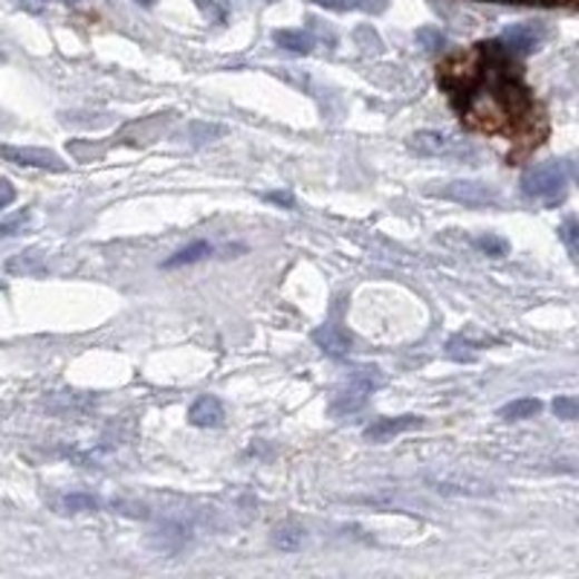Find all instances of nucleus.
<instances>
[{"instance_id":"10","label":"nucleus","mask_w":579,"mask_h":579,"mask_svg":"<svg viewBox=\"0 0 579 579\" xmlns=\"http://www.w3.org/2000/svg\"><path fill=\"white\" fill-rule=\"evenodd\" d=\"M405 145H409V151L418 154V157H441V154L449 151L452 139H449L446 134H441V130H418V134H412V137L405 139Z\"/></svg>"},{"instance_id":"15","label":"nucleus","mask_w":579,"mask_h":579,"mask_svg":"<svg viewBox=\"0 0 579 579\" xmlns=\"http://www.w3.org/2000/svg\"><path fill=\"white\" fill-rule=\"evenodd\" d=\"M188 539H192V533H188L186 528H177V524H171V528L157 530V544L163 550H166V553H174V550H180L183 544L188 542Z\"/></svg>"},{"instance_id":"8","label":"nucleus","mask_w":579,"mask_h":579,"mask_svg":"<svg viewBox=\"0 0 579 579\" xmlns=\"http://www.w3.org/2000/svg\"><path fill=\"white\" fill-rule=\"evenodd\" d=\"M224 418L226 409L215 394H203V398H197L195 403H192V409H188V423H192V426L215 429L224 423Z\"/></svg>"},{"instance_id":"6","label":"nucleus","mask_w":579,"mask_h":579,"mask_svg":"<svg viewBox=\"0 0 579 579\" xmlns=\"http://www.w3.org/2000/svg\"><path fill=\"white\" fill-rule=\"evenodd\" d=\"M423 426V418L418 414H400V418H380L374 420L369 429H365V441L371 443H385L398 434L414 432V429Z\"/></svg>"},{"instance_id":"3","label":"nucleus","mask_w":579,"mask_h":579,"mask_svg":"<svg viewBox=\"0 0 579 579\" xmlns=\"http://www.w3.org/2000/svg\"><path fill=\"white\" fill-rule=\"evenodd\" d=\"M376 385H383V376L374 374V369H365L362 374H356L351 383L345 385V389L333 398L331 403V414H336V418H345V414H354L360 412L362 405L369 403L371 391L376 389Z\"/></svg>"},{"instance_id":"11","label":"nucleus","mask_w":579,"mask_h":579,"mask_svg":"<svg viewBox=\"0 0 579 579\" xmlns=\"http://www.w3.org/2000/svg\"><path fill=\"white\" fill-rule=\"evenodd\" d=\"M273 38L282 50L296 52V56H307V52H313V47H316V38H313L307 29H278Z\"/></svg>"},{"instance_id":"2","label":"nucleus","mask_w":579,"mask_h":579,"mask_svg":"<svg viewBox=\"0 0 579 579\" xmlns=\"http://www.w3.org/2000/svg\"><path fill=\"white\" fill-rule=\"evenodd\" d=\"M426 195L441 197L449 203H461V206H470V209H481V206H492L499 203L501 195L487 183L478 180H449V183H434L426 188Z\"/></svg>"},{"instance_id":"24","label":"nucleus","mask_w":579,"mask_h":579,"mask_svg":"<svg viewBox=\"0 0 579 579\" xmlns=\"http://www.w3.org/2000/svg\"><path fill=\"white\" fill-rule=\"evenodd\" d=\"M27 220H29L27 212L9 217V220H3V224H0V235H18V232H21L23 226H27Z\"/></svg>"},{"instance_id":"30","label":"nucleus","mask_w":579,"mask_h":579,"mask_svg":"<svg viewBox=\"0 0 579 579\" xmlns=\"http://www.w3.org/2000/svg\"><path fill=\"white\" fill-rule=\"evenodd\" d=\"M568 177H573V183L579 186V163H573V166L568 168Z\"/></svg>"},{"instance_id":"5","label":"nucleus","mask_w":579,"mask_h":579,"mask_svg":"<svg viewBox=\"0 0 579 579\" xmlns=\"http://www.w3.org/2000/svg\"><path fill=\"white\" fill-rule=\"evenodd\" d=\"M542 38H544V29L536 21H528V23H513V27H507L504 32H501L499 41L510 56H530V52L542 43Z\"/></svg>"},{"instance_id":"7","label":"nucleus","mask_w":579,"mask_h":579,"mask_svg":"<svg viewBox=\"0 0 579 579\" xmlns=\"http://www.w3.org/2000/svg\"><path fill=\"white\" fill-rule=\"evenodd\" d=\"M313 342L331 356H347L354 351V336L342 325H336V322H327V325L316 327V331H313Z\"/></svg>"},{"instance_id":"25","label":"nucleus","mask_w":579,"mask_h":579,"mask_svg":"<svg viewBox=\"0 0 579 579\" xmlns=\"http://www.w3.org/2000/svg\"><path fill=\"white\" fill-rule=\"evenodd\" d=\"M391 0H354V9H360V12H369V14H380L389 9Z\"/></svg>"},{"instance_id":"19","label":"nucleus","mask_w":579,"mask_h":579,"mask_svg":"<svg viewBox=\"0 0 579 579\" xmlns=\"http://www.w3.org/2000/svg\"><path fill=\"white\" fill-rule=\"evenodd\" d=\"M418 41L432 52L441 50V47H446V38H443V32H441V29H434V27L418 29Z\"/></svg>"},{"instance_id":"14","label":"nucleus","mask_w":579,"mask_h":579,"mask_svg":"<svg viewBox=\"0 0 579 579\" xmlns=\"http://www.w3.org/2000/svg\"><path fill=\"white\" fill-rule=\"evenodd\" d=\"M539 412H542V403H539V400H536V398H519V400H513V403L501 405L499 418L510 420V423H513V420L536 418Z\"/></svg>"},{"instance_id":"22","label":"nucleus","mask_w":579,"mask_h":579,"mask_svg":"<svg viewBox=\"0 0 579 579\" xmlns=\"http://www.w3.org/2000/svg\"><path fill=\"white\" fill-rule=\"evenodd\" d=\"M307 29H311L313 38H322L327 47H336V32H333L331 27H325L318 18H307Z\"/></svg>"},{"instance_id":"4","label":"nucleus","mask_w":579,"mask_h":579,"mask_svg":"<svg viewBox=\"0 0 579 579\" xmlns=\"http://www.w3.org/2000/svg\"><path fill=\"white\" fill-rule=\"evenodd\" d=\"M0 157L23 168H41V171H67V163L50 148H21V145H0Z\"/></svg>"},{"instance_id":"20","label":"nucleus","mask_w":579,"mask_h":579,"mask_svg":"<svg viewBox=\"0 0 579 579\" xmlns=\"http://www.w3.org/2000/svg\"><path fill=\"white\" fill-rule=\"evenodd\" d=\"M553 414L562 420H579V398H557L553 400Z\"/></svg>"},{"instance_id":"16","label":"nucleus","mask_w":579,"mask_h":579,"mask_svg":"<svg viewBox=\"0 0 579 579\" xmlns=\"http://www.w3.org/2000/svg\"><path fill=\"white\" fill-rule=\"evenodd\" d=\"M61 507H65L67 513H94L101 507V501L96 495H87V492H70V495L61 499Z\"/></svg>"},{"instance_id":"27","label":"nucleus","mask_w":579,"mask_h":579,"mask_svg":"<svg viewBox=\"0 0 579 579\" xmlns=\"http://www.w3.org/2000/svg\"><path fill=\"white\" fill-rule=\"evenodd\" d=\"M313 3L331 9V12H347V9H354V0H313Z\"/></svg>"},{"instance_id":"9","label":"nucleus","mask_w":579,"mask_h":579,"mask_svg":"<svg viewBox=\"0 0 579 579\" xmlns=\"http://www.w3.org/2000/svg\"><path fill=\"white\" fill-rule=\"evenodd\" d=\"M432 490L443 492V495H490V487L478 484L475 478H455V475H432L429 478Z\"/></svg>"},{"instance_id":"17","label":"nucleus","mask_w":579,"mask_h":579,"mask_svg":"<svg viewBox=\"0 0 579 579\" xmlns=\"http://www.w3.org/2000/svg\"><path fill=\"white\" fill-rule=\"evenodd\" d=\"M475 246L484 255H492V258H504V255L510 253V244H507L501 235H492V232H487V235L475 238Z\"/></svg>"},{"instance_id":"18","label":"nucleus","mask_w":579,"mask_h":579,"mask_svg":"<svg viewBox=\"0 0 579 579\" xmlns=\"http://www.w3.org/2000/svg\"><path fill=\"white\" fill-rule=\"evenodd\" d=\"M470 342L461 340V336H455V340L446 342V356L449 360H458V362H472L475 360V354L470 351Z\"/></svg>"},{"instance_id":"12","label":"nucleus","mask_w":579,"mask_h":579,"mask_svg":"<svg viewBox=\"0 0 579 579\" xmlns=\"http://www.w3.org/2000/svg\"><path fill=\"white\" fill-rule=\"evenodd\" d=\"M269 539H273V544L278 550L293 553V550L304 548V542H307V530L298 528V524H282V528H275L273 533H269Z\"/></svg>"},{"instance_id":"21","label":"nucleus","mask_w":579,"mask_h":579,"mask_svg":"<svg viewBox=\"0 0 579 579\" xmlns=\"http://www.w3.org/2000/svg\"><path fill=\"white\" fill-rule=\"evenodd\" d=\"M197 134H203L200 143H206V139H215V137H224L226 128L224 125H203V122H195V125H188V137L195 139Z\"/></svg>"},{"instance_id":"28","label":"nucleus","mask_w":579,"mask_h":579,"mask_svg":"<svg viewBox=\"0 0 579 579\" xmlns=\"http://www.w3.org/2000/svg\"><path fill=\"white\" fill-rule=\"evenodd\" d=\"M267 200L278 203V206H287V209H296V200H293V195L290 192H267Z\"/></svg>"},{"instance_id":"13","label":"nucleus","mask_w":579,"mask_h":579,"mask_svg":"<svg viewBox=\"0 0 579 579\" xmlns=\"http://www.w3.org/2000/svg\"><path fill=\"white\" fill-rule=\"evenodd\" d=\"M212 255V244H206V241H195V244L183 246L180 253H174L171 258L163 264L166 269H177V267H188V264H197V261L209 258Z\"/></svg>"},{"instance_id":"29","label":"nucleus","mask_w":579,"mask_h":579,"mask_svg":"<svg viewBox=\"0 0 579 579\" xmlns=\"http://www.w3.org/2000/svg\"><path fill=\"white\" fill-rule=\"evenodd\" d=\"M12 200H14V186L9 180H0V209H7Z\"/></svg>"},{"instance_id":"31","label":"nucleus","mask_w":579,"mask_h":579,"mask_svg":"<svg viewBox=\"0 0 579 579\" xmlns=\"http://www.w3.org/2000/svg\"><path fill=\"white\" fill-rule=\"evenodd\" d=\"M139 7H157V0H137Z\"/></svg>"},{"instance_id":"26","label":"nucleus","mask_w":579,"mask_h":579,"mask_svg":"<svg viewBox=\"0 0 579 579\" xmlns=\"http://www.w3.org/2000/svg\"><path fill=\"white\" fill-rule=\"evenodd\" d=\"M195 3L203 9V12H206L209 21H224V9L217 7V3H212V0H195Z\"/></svg>"},{"instance_id":"1","label":"nucleus","mask_w":579,"mask_h":579,"mask_svg":"<svg viewBox=\"0 0 579 579\" xmlns=\"http://www.w3.org/2000/svg\"><path fill=\"white\" fill-rule=\"evenodd\" d=\"M565 183H568V168L559 159L536 163L521 174V192L533 200L559 203L565 197Z\"/></svg>"},{"instance_id":"23","label":"nucleus","mask_w":579,"mask_h":579,"mask_svg":"<svg viewBox=\"0 0 579 579\" xmlns=\"http://www.w3.org/2000/svg\"><path fill=\"white\" fill-rule=\"evenodd\" d=\"M559 232H562V241L568 244V249H571L573 255H579V220H573V217L571 220H565Z\"/></svg>"}]
</instances>
